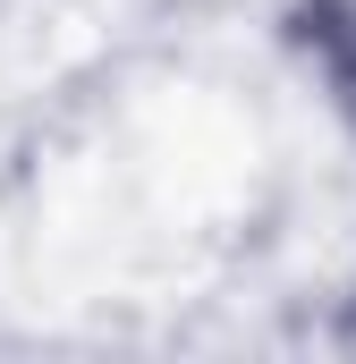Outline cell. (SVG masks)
Segmentation results:
<instances>
[{"label":"cell","mask_w":356,"mask_h":364,"mask_svg":"<svg viewBox=\"0 0 356 364\" xmlns=\"http://www.w3.org/2000/svg\"><path fill=\"white\" fill-rule=\"evenodd\" d=\"M331 77H340V102H348V119H356V34L340 43V60H331Z\"/></svg>","instance_id":"6da1fadb"}]
</instances>
